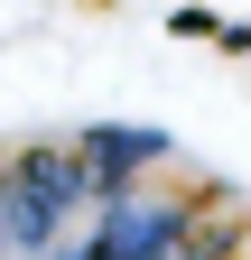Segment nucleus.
Wrapping results in <instances>:
<instances>
[{
    "label": "nucleus",
    "mask_w": 251,
    "mask_h": 260,
    "mask_svg": "<svg viewBox=\"0 0 251 260\" xmlns=\"http://www.w3.org/2000/svg\"><path fill=\"white\" fill-rule=\"evenodd\" d=\"M196 233H186V205L177 195H112V214L84 233V260H186Z\"/></svg>",
    "instance_id": "obj_2"
},
{
    "label": "nucleus",
    "mask_w": 251,
    "mask_h": 260,
    "mask_svg": "<svg viewBox=\"0 0 251 260\" xmlns=\"http://www.w3.org/2000/svg\"><path fill=\"white\" fill-rule=\"evenodd\" d=\"M84 158L75 149H28L10 177H0V251H56L66 223L84 205Z\"/></svg>",
    "instance_id": "obj_1"
}]
</instances>
